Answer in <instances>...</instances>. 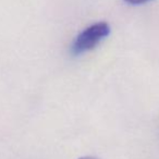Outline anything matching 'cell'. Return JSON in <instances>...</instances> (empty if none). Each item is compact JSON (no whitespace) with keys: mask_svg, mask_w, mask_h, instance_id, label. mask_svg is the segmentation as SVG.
<instances>
[{"mask_svg":"<svg viewBox=\"0 0 159 159\" xmlns=\"http://www.w3.org/2000/svg\"><path fill=\"white\" fill-rule=\"evenodd\" d=\"M109 34L110 26L107 22H97L89 25L76 36L72 45V52L74 55H81L92 50Z\"/></svg>","mask_w":159,"mask_h":159,"instance_id":"1","label":"cell"},{"mask_svg":"<svg viewBox=\"0 0 159 159\" xmlns=\"http://www.w3.org/2000/svg\"><path fill=\"white\" fill-rule=\"evenodd\" d=\"M128 3H131V5H143V3L148 2L149 0H124Z\"/></svg>","mask_w":159,"mask_h":159,"instance_id":"2","label":"cell"},{"mask_svg":"<svg viewBox=\"0 0 159 159\" xmlns=\"http://www.w3.org/2000/svg\"><path fill=\"white\" fill-rule=\"evenodd\" d=\"M80 159H98V158H96V157H92V156H85V157H82V158H80Z\"/></svg>","mask_w":159,"mask_h":159,"instance_id":"3","label":"cell"}]
</instances>
